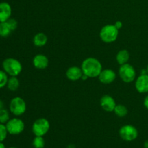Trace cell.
<instances>
[{
	"mask_svg": "<svg viewBox=\"0 0 148 148\" xmlns=\"http://www.w3.org/2000/svg\"><path fill=\"white\" fill-rule=\"evenodd\" d=\"M50 130V123L46 118H39L34 121L32 126V132L36 136L43 137Z\"/></svg>",
	"mask_w": 148,
	"mask_h": 148,
	"instance_id": "obj_6",
	"label": "cell"
},
{
	"mask_svg": "<svg viewBox=\"0 0 148 148\" xmlns=\"http://www.w3.org/2000/svg\"><path fill=\"white\" fill-rule=\"evenodd\" d=\"M2 68L10 77H17L23 70V65L19 60L10 57L3 61Z\"/></svg>",
	"mask_w": 148,
	"mask_h": 148,
	"instance_id": "obj_2",
	"label": "cell"
},
{
	"mask_svg": "<svg viewBox=\"0 0 148 148\" xmlns=\"http://www.w3.org/2000/svg\"><path fill=\"white\" fill-rule=\"evenodd\" d=\"M81 69L85 75L88 78H95L99 76L103 70V66L101 62L94 57L86 58L82 62Z\"/></svg>",
	"mask_w": 148,
	"mask_h": 148,
	"instance_id": "obj_1",
	"label": "cell"
},
{
	"mask_svg": "<svg viewBox=\"0 0 148 148\" xmlns=\"http://www.w3.org/2000/svg\"><path fill=\"white\" fill-rule=\"evenodd\" d=\"M27 105L23 98L21 97H14L10 103V111L13 115L20 116L25 113Z\"/></svg>",
	"mask_w": 148,
	"mask_h": 148,
	"instance_id": "obj_4",
	"label": "cell"
},
{
	"mask_svg": "<svg viewBox=\"0 0 148 148\" xmlns=\"http://www.w3.org/2000/svg\"><path fill=\"white\" fill-rule=\"evenodd\" d=\"M2 108H4V103L2 101L0 100V110H1Z\"/></svg>",
	"mask_w": 148,
	"mask_h": 148,
	"instance_id": "obj_27",
	"label": "cell"
},
{
	"mask_svg": "<svg viewBox=\"0 0 148 148\" xmlns=\"http://www.w3.org/2000/svg\"><path fill=\"white\" fill-rule=\"evenodd\" d=\"M147 75H148V65H147Z\"/></svg>",
	"mask_w": 148,
	"mask_h": 148,
	"instance_id": "obj_31",
	"label": "cell"
},
{
	"mask_svg": "<svg viewBox=\"0 0 148 148\" xmlns=\"http://www.w3.org/2000/svg\"><path fill=\"white\" fill-rule=\"evenodd\" d=\"M144 106L148 110V95L144 99Z\"/></svg>",
	"mask_w": 148,
	"mask_h": 148,
	"instance_id": "obj_26",
	"label": "cell"
},
{
	"mask_svg": "<svg viewBox=\"0 0 148 148\" xmlns=\"http://www.w3.org/2000/svg\"><path fill=\"white\" fill-rule=\"evenodd\" d=\"M100 82L105 85L111 84L114 82L116 77L115 72L111 69H103L100 73L99 76L98 77Z\"/></svg>",
	"mask_w": 148,
	"mask_h": 148,
	"instance_id": "obj_11",
	"label": "cell"
},
{
	"mask_svg": "<svg viewBox=\"0 0 148 148\" xmlns=\"http://www.w3.org/2000/svg\"><path fill=\"white\" fill-rule=\"evenodd\" d=\"M12 32V30H11L7 21L0 23V36L1 37H7L11 34Z\"/></svg>",
	"mask_w": 148,
	"mask_h": 148,
	"instance_id": "obj_18",
	"label": "cell"
},
{
	"mask_svg": "<svg viewBox=\"0 0 148 148\" xmlns=\"http://www.w3.org/2000/svg\"><path fill=\"white\" fill-rule=\"evenodd\" d=\"M144 147L145 148H148V140H146L144 143Z\"/></svg>",
	"mask_w": 148,
	"mask_h": 148,
	"instance_id": "obj_28",
	"label": "cell"
},
{
	"mask_svg": "<svg viewBox=\"0 0 148 148\" xmlns=\"http://www.w3.org/2000/svg\"><path fill=\"white\" fill-rule=\"evenodd\" d=\"M49 64V60L47 56L44 54L36 55L33 59V64L36 69H45L48 67Z\"/></svg>",
	"mask_w": 148,
	"mask_h": 148,
	"instance_id": "obj_12",
	"label": "cell"
},
{
	"mask_svg": "<svg viewBox=\"0 0 148 148\" xmlns=\"http://www.w3.org/2000/svg\"><path fill=\"white\" fill-rule=\"evenodd\" d=\"M8 79V75L4 70H0V89L7 85Z\"/></svg>",
	"mask_w": 148,
	"mask_h": 148,
	"instance_id": "obj_22",
	"label": "cell"
},
{
	"mask_svg": "<svg viewBox=\"0 0 148 148\" xmlns=\"http://www.w3.org/2000/svg\"><path fill=\"white\" fill-rule=\"evenodd\" d=\"M119 75L122 81L127 83L133 82L136 79V71L132 65L127 63L121 65L119 69Z\"/></svg>",
	"mask_w": 148,
	"mask_h": 148,
	"instance_id": "obj_5",
	"label": "cell"
},
{
	"mask_svg": "<svg viewBox=\"0 0 148 148\" xmlns=\"http://www.w3.org/2000/svg\"><path fill=\"white\" fill-rule=\"evenodd\" d=\"M114 112L115 113L116 115L119 117H122L126 116L128 114V109H127V107L124 105H122V104H118L116 106L114 110Z\"/></svg>",
	"mask_w": 148,
	"mask_h": 148,
	"instance_id": "obj_19",
	"label": "cell"
},
{
	"mask_svg": "<svg viewBox=\"0 0 148 148\" xmlns=\"http://www.w3.org/2000/svg\"><path fill=\"white\" fill-rule=\"evenodd\" d=\"M0 148H6L5 145H4V143H1V142H0Z\"/></svg>",
	"mask_w": 148,
	"mask_h": 148,
	"instance_id": "obj_29",
	"label": "cell"
},
{
	"mask_svg": "<svg viewBox=\"0 0 148 148\" xmlns=\"http://www.w3.org/2000/svg\"><path fill=\"white\" fill-rule=\"evenodd\" d=\"M8 134L5 124L0 123V142L3 143L6 140Z\"/></svg>",
	"mask_w": 148,
	"mask_h": 148,
	"instance_id": "obj_23",
	"label": "cell"
},
{
	"mask_svg": "<svg viewBox=\"0 0 148 148\" xmlns=\"http://www.w3.org/2000/svg\"><path fill=\"white\" fill-rule=\"evenodd\" d=\"M7 132L12 135H18L25 130V123L19 118L10 119L5 124Z\"/></svg>",
	"mask_w": 148,
	"mask_h": 148,
	"instance_id": "obj_8",
	"label": "cell"
},
{
	"mask_svg": "<svg viewBox=\"0 0 148 148\" xmlns=\"http://www.w3.org/2000/svg\"><path fill=\"white\" fill-rule=\"evenodd\" d=\"M9 148H17V147H9Z\"/></svg>",
	"mask_w": 148,
	"mask_h": 148,
	"instance_id": "obj_32",
	"label": "cell"
},
{
	"mask_svg": "<svg viewBox=\"0 0 148 148\" xmlns=\"http://www.w3.org/2000/svg\"><path fill=\"white\" fill-rule=\"evenodd\" d=\"M135 88L140 93L148 92V75L140 74V76L135 79Z\"/></svg>",
	"mask_w": 148,
	"mask_h": 148,
	"instance_id": "obj_10",
	"label": "cell"
},
{
	"mask_svg": "<svg viewBox=\"0 0 148 148\" xmlns=\"http://www.w3.org/2000/svg\"><path fill=\"white\" fill-rule=\"evenodd\" d=\"M33 43L37 47H43L47 43L48 37L45 33H38L33 37Z\"/></svg>",
	"mask_w": 148,
	"mask_h": 148,
	"instance_id": "obj_15",
	"label": "cell"
},
{
	"mask_svg": "<svg viewBox=\"0 0 148 148\" xmlns=\"http://www.w3.org/2000/svg\"><path fill=\"white\" fill-rule=\"evenodd\" d=\"M7 23H8L9 26L10 27L11 30L12 31L15 30L17 27V22L15 19L13 18H10L8 20H7Z\"/></svg>",
	"mask_w": 148,
	"mask_h": 148,
	"instance_id": "obj_24",
	"label": "cell"
},
{
	"mask_svg": "<svg viewBox=\"0 0 148 148\" xmlns=\"http://www.w3.org/2000/svg\"><path fill=\"white\" fill-rule=\"evenodd\" d=\"M100 105L104 111L107 112H112L116 106V103L111 95H104L100 100Z\"/></svg>",
	"mask_w": 148,
	"mask_h": 148,
	"instance_id": "obj_9",
	"label": "cell"
},
{
	"mask_svg": "<svg viewBox=\"0 0 148 148\" xmlns=\"http://www.w3.org/2000/svg\"><path fill=\"white\" fill-rule=\"evenodd\" d=\"M7 87L10 91H16L20 87V81L17 77H10L7 81Z\"/></svg>",
	"mask_w": 148,
	"mask_h": 148,
	"instance_id": "obj_17",
	"label": "cell"
},
{
	"mask_svg": "<svg viewBox=\"0 0 148 148\" xmlns=\"http://www.w3.org/2000/svg\"><path fill=\"white\" fill-rule=\"evenodd\" d=\"M12 7L9 3L0 2V23L6 22L11 18Z\"/></svg>",
	"mask_w": 148,
	"mask_h": 148,
	"instance_id": "obj_14",
	"label": "cell"
},
{
	"mask_svg": "<svg viewBox=\"0 0 148 148\" xmlns=\"http://www.w3.org/2000/svg\"><path fill=\"white\" fill-rule=\"evenodd\" d=\"M120 137L127 142H132L138 137V130L131 124H126L122 126L119 131Z\"/></svg>",
	"mask_w": 148,
	"mask_h": 148,
	"instance_id": "obj_7",
	"label": "cell"
},
{
	"mask_svg": "<svg viewBox=\"0 0 148 148\" xmlns=\"http://www.w3.org/2000/svg\"><path fill=\"white\" fill-rule=\"evenodd\" d=\"M116 59V62H118V64L120 66L124 64L128 63L129 60H130V53L126 49L120 50L117 53Z\"/></svg>",
	"mask_w": 148,
	"mask_h": 148,
	"instance_id": "obj_16",
	"label": "cell"
},
{
	"mask_svg": "<svg viewBox=\"0 0 148 148\" xmlns=\"http://www.w3.org/2000/svg\"><path fill=\"white\" fill-rule=\"evenodd\" d=\"M83 75L81 67L77 66H72L68 68L66 72V76L67 79L71 81H77L82 78Z\"/></svg>",
	"mask_w": 148,
	"mask_h": 148,
	"instance_id": "obj_13",
	"label": "cell"
},
{
	"mask_svg": "<svg viewBox=\"0 0 148 148\" xmlns=\"http://www.w3.org/2000/svg\"><path fill=\"white\" fill-rule=\"evenodd\" d=\"M10 119V112L5 108L0 110V123L6 124Z\"/></svg>",
	"mask_w": 148,
	"mask_h": 148,
	"instance_id": "obj_21",
	"label": "cell"
},
{
	"mask_svg": "<svg viewBox=\"0 0 148 148\" xmlns=\"http://www.w3.org/2000/svg\"><path fill=\"white\" fill-rule=\"evenodd\" d=\"M33 147L34 148H44L46 142H45L43 137L41 136H36L33 139V143H32Z\"/></svg>",
	"mask_w": 148,
	"mask_h": 148,
	"instance_id": "obj_20",
	"label": "cell"
},
{
	"mask_svg": "<svg viewBox=\"0 0 148 148\" xmlns=\"http://www.w3.org/2000/svg\"><path fill=\"white\" fill-rule=\"evenodd\" d=\"M67 148H75V146L74 145H68Z\"/></svg>",
	"mask_w": 148,
	"mask_h": 148,
	"instance_id": "obj_30",
	"label": "cell"
},
{
	"mask_svg": "<svg viewBox=\"0 0 148 148\" xmlns=\"http://www.w3.org/2000/svg\"><path fill=\"white\" fill-rule=\"evenodd\" d=\"M114 25L116 27L117 29L120 30V29L123 27V23H122V22H121V21H116L115 23V24H114Z\"/></svg>",
	"mask_w": 148,
	"mask_h": 148,
	"instance_id": "obj_25",
	"label": "cell"
},
{
	"mask_svg": "<svg viewBox=\"0 0 148 148\" xmlns=\"http://www.w3.org/2000/svg\"><path fill=\"white\" fill-rule=\"evenodd\" d=\"M119 29L114 25H106L101 29L100 38L104 43H110L116 40L119 36Z\"/></svg>",
	"mask_w": 148,
	"mask_h": 148,
	"instance_id": "obj_3",
	"label": "cell"
}]
</instances>
